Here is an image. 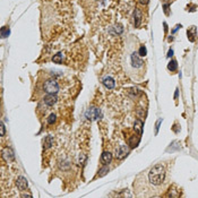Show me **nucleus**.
<instances>
[{
  "mask_svg": "<svg viewBox=\"0 0 198 198\" xmlns=\"http://www.w3.org/2000/svg\"><path fill=\"white\" fill-rule=\"evenodd\" d=\"M43 144H44V148H49V147H51L53 145V138L51 136H46L44 138Z\"/></svg>",
  "mask_w": 198,
  "mask_h": 198,
  "instance_id": "obj_12",
  "label": "nucleus"
},
{
  "mask_svg": "<svg viewBox=\"0 0 198 198\" xmlns=\"http://www.w3.org/2000/svg\"><path fill=\"white\" fill-rule=\"evenodd\" d=\"M116 32L118 34H120V33H122V31H124V28H122V26L120 25V24H118V25H116Z\"/></svg>",
  "mask_w": 198,
  "mask_h": 198,
  "instance_id": "obj_21",
  "label": "nucleus"
},
{
  "mask_svg": "<svg viewBox=\"0 0 198 198\" xmlns=\"http://www.w3.org/2000/svg\"><path fill=\"white\" fill-rule=\"evenodd\" d=\"M0 129H1V137H4V136H5V124H4L2 121H1V124H0Z\"/></svg>",
  "mask_w": 198,
  "mask_h": 198,
  "instance_id": "obj_22",
  "label": "nucleus"
},
{
  "mask_svg": "<svg viewBox=\"0 0 198 198\" xmlns=\"http://www.w3.org/2000/svg\"><path fill=\"white\" fill-rule=\"evenodd\" d=\"M57 101H58V97L56 94H48L44 97V103L48 107H52L53 104H56Z\"/></svg>",
  "mask_w": 198,
  "mask_h": 198,
  "instance_id": "obj_8",
  "label": "nucleus"
},
{
  "mask_svg": "<svg viewBox=\"0 0 198 198\" xmlns=\"http://www.w3.org/2000/svg\"><path fill=\"white\" fill-rule=\"evenodd\" d=\"M172 53H173V51H172V50H170V51H169V54H168V56H169V57H171V56H172Z\"/></svg>",
  "mask_w": 198,
  "mask_h": 198,
  "instance_id": "obj_26",
  "label": "nucleus"
},
{
  "mask_svg": "<svg viewBox=\"0 0 198 198\" xmlns=\"http://www.w3.org/2000/svg\"><path fill=\"white\" fill-rule=\"evenodd\" d=\"M187 35H188V40L190 42H195L196 36H197V27L196 26H190L187 31Z\"/></svg>",
  "mask_w": 198,
  "mask_h": 198,
  "instance_id": "obj_7",
  "label": "nucleus"
},
{
  "mask_svg": "<svg viewBox=\"0 0 198 198\" xmlns=\"http://www.w3.org/2000/svg\"><path fill=\"white\" fill-rule=\"evenodd\" d=\"M16 185H17V188H18L21 191H24L28 186L27 180H26V178H24V177H18V178H17Z\"/></svg>",
  "mask_w": 198,
  "mask_h": 198,
  "instance_id": "obj_6",
  "label": "nucleus"
},
{
  "mask_svg": "<svg viewBox=\"0 0 198 198\" xmlns=\"http://www.w3.org/2000/svg\"><path fill=\"white\" fill-rule=\"evenodd\" d=\"M134 127H135V130H137L138 135H141V132H143V122H141V120H137V121H135Z\"/></svg>",
  "mask_w": 198,
  "mask_h": 198,
  "instance_id": "obj_13",
  "label": "nucleus"
},
{
  "mask_svg": "<svg viewBox=\"0 0 198 198\" xmlns=\"http://www.w3.org/2000/svg\"><path fill=\"white\" fill-rule=\"evenodd\" d=\"M2 158H5L7 162H10V161H14L15 158V155H14V152L10 147H6L5 149L2 151Z\"/></svg>",
  "mask_w": 198,
  "mask_h": 198,
  "instance_id": "obj_5",
  "label": "nucleus"
},
{
  "mask_svg": "<svg viewBox=\"0 0 198 198\" xmlns=\"http://www.w3.org/2000/svg\"><path fill=\"white\" fill-rule=\"evenodd\" d=\"M109 172V168L107 166H104V168H102L100 170V173H99V177H103V175H105Z\"/></svg>",
  "mask_w": 198,
  "mask_h": 198,
  "instance_id": "obj_19",
  "label": "nucleus"
},
{
  "mask_svg": "<svg viewBox=\"0 0 198 198\" xmlns=\"http://www.w3.org/2000/svg\"><path fill=\"white\" fill-rule=\"evenodd\" d=\"M88 113H90V117H92V119H96L99 117V111H97V109H95V107H92L91 112Z\"/></svg>",
  "mask_w": 198,
  "mask_h": 198,
  "instance_id": "obj_16",
  "label": "nucleus"
},
{
  "mask_svg": "<svg viewBox=\"0 0 198 198\" xmlns=\"http://www.w3.org/2000/svg\"><path fill=\"white\" fill-rule=\"evenodd\" d=\"M169 4H164V13L166 15H170V11H169Z\"/></svg>",
  "mask_w": 198,
  "mask_h": 198,
  "instance_id": "obj_23",
  "label": "nucleus"
},
{
  "mask_svg": "<svg viewBox=\"0 0 198 198\" xmlns=\"http://www.w3.org/2000/svg\"><path fill=\"white\" fill-rule=\"evenodd\" d=\"M166 179V169L162 163L155 164L154 166L141 172L134 182V188L137 196L151 197L158 196L163 189Z\"/></svg>",
  "mask_w": 198,
  "mask_h": 198,
  "instance_id": "obj_1",
  "label": "nucleus"
},
{
  "mask_svg": "<svg viewBox=\"0 0 198 198\" xmlns=\"http://www.w3.org/2000/svg\"><path fill=\"white\" fill-rule=\"evenodd\" d=\"M141 17H143V14H141V11L139 10L138 8H136L135 11H134V19H135V26H136V27H138V26L141 25Z\"/></svg>",
  "mask_w": 198,
  "mask_h": 198,
  "instance_id": "obj_10",
  "label": "nucleus"
},
{
  "mask_svg": "<svg viewBox=\"0 0 198 198\" xmlns=\"http://www.w3.org/2000/svg\"><path fill=\"white\" fill-rule=\"evenodd\" d=\"M62 60H63V56H62L61 52H59V53L54 54L53 58H52V61L54 62V63H61Z\"/></svg>",
  "mask_w": 198,
  "mask_h": 198,
  "instance_id": "obj_14",
  "label": "nucleus"
},
{
  "mask_svg": "<svg viewBox=\"0 0 198 198\" xmlns=\"http://www.w3.org/2000/svg\"><path fill=\"white\" fill-rule=\"evenodd\" d=\"M124 54H122V67L124 73L131 80L139 83L145 76V63L141 60L138 51L136 50L137 40L130 36L126 41Z\"/></svg>",
  "mask_w": 198,
  "mask_h": 198,
  "instance_id": "obj_2",
  "label": "nucleus"
},
{
  "mask_svg": "<svg viewBox=\"0 0 198 198\" xmlns=\"http://www.w3.org/2000/svg\"><path fill=\"white\" fill-rule=\"evenodd\" d=\"M9 32H10V31H9L8 27H2L1 28V36H2V38H7V36L9 35Z\"/></svg>",
  "mask_w": 198,
  "mask_h": 198,
  "instance_id": "obj_18",
  "label": "nucleus"
},
{
  "mask_svg": "<svg viewBox=\"0 0 198 198\" xmlns=\"http://www.w3.org/2000/svg\"><path fill=\"white\" fill-rule=\"evenodd\" d=\"M22 197H32L31 194H22Z\"/></svg>",
  "mask_w": 198,
  "mask_h": 198,
  "instance_id": "obj_25",
  "label": "nucleus"
},
{
  "mask_svg": "<svg viewBox=\"0 0 198 198\" xmlns=\"http://www.w3.org/2000/svg\"><path fill=\"white\" fill-rule=\"evenodd\" d=\"M53 122H56V114H50V117H49V119H48V124H52Z\"/></svg>",
  "mask_w": 198,
  "mask_h": 198,
  "instance_id": "obj_20",
  "label": "nucleus"
},
{
  "mask_svg": "<svg viewBox=\"0 0 198 198\" xmlns=\"http://www.w3.org/2000/svg\"><path fill=\"white\" fill-rule=\"evenodd\" d=\"M141 4H143V5H147L148 4V0H138Z\"/></svg>",
  "mask_w": 198,
  "mask_h": 198,
  "instance_id": "obj_24",
  "label": "nucleus"
},
{
  "mask_svg": "<svg viewBox=\"0 0 198 198\" xmlns=\"http://www.w3.org/2000/svg\"><path fill=\"white\" fill-rule=\"evenodd\" d=\"M43 90L48 94H57L59 91V85L54 79H49L43 85Z\"/></svg>",
  "mask_w": 198,
  "mask_h": 198,
  "instance_id": "obj_3",
  "label": "nucleus"
},
{
  "mask_svg": "<svg viewBox=\"0 0 198 198\" xmlns=\"http://www.w3.org/2000/svg\"><path fill=\"white\" fill-rule=\"evenodd\" d=\"M163 1H168V4H169L170 1H172V0H163Z\"/></svg>",
  "mask_w": 198,
  "mask_h": 198,
  "instance_id": "obj_27",
  "label": "nucleus"
},
{
  "mask_svg": "<svg viewBox=\"0 0 198 198\" xmlns=\"http://www.w3.org/2000/svg\"><path fill=\"white\" fill-rule=\"evenodd\" d=\"M102 82H103V85H104L107 88H109V90H112L113 87H114V85H116L114 79L111 78V77H104Z\"/></svg>",
  "mask_w": 198,
  "mask_h": 198,
  "instance_id": "obj_11",
  "label": "nucleus"
},
{
  "mask_svg": "<svg viewBox=\"0 0 198 198\" xmlns=\"http://www.w3.org/2000/svg\"><path fill=\"white\" fill-rule=\"evenodd\" d=\"M168 68H169V70H171V71H175L177 68H178L177 61H175V60H171V61L169 62V65H168Z\"/></svg>",
  "mask_w": 198,
  "mask_h": 198,
  "instance_id": "obj_15",
  "label": "nucleus"
},
{
  "mask_svg": "<svg viewBox=\"0 0 198 198\" xmlns=\"http://www.w3.org/2000/svg\"><path fill=\"white\" fill-rule=\"evenodd\" d=\"M129 153V147L126 146V145H120L119 148L116 151V156L118 158H124V156H127V154Z\"/></svg>",
  "mask_w": 198,
  "mask_h": 198,
  "instance_id": "obj_4",
  "label": "nucleus"
},
{
  "mask_svg": "<svg viewBox=\"0 0 198 198\" xmlns=\"http://www.w3.org/2000/svg\"><path fill=\"white\" fill-rule=\"evenodd\" d=\"M111 161H112V154L110 152H103L101 155V162L102 164H104V165H107L109 163H111Z\"/></svg>",
  "mask_w": 198,
  "mask_h": 198,
  "instance_id": "obj_9",
  "label": "nucleus"
},
{
  "mask_svg": "<svg viewBox=\"0 0 198 198\" xmlns=\"http://www.w3.org/2000/svg\"><path fill=\"white\" fill-rule=\"evenodd\" d=\"M146 53H147V50H146V48H145V45H141V46H139V50H138V54L141 57H145Z\"/></svg>",
  "mask_w": 198,
  "mask_h": 198,
  "instance_id": "obj_17",
  "label": "nucleus"
}]
</instances>
